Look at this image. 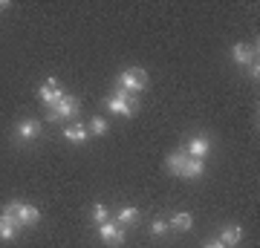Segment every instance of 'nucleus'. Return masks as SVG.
Segmentation results:
<instances>
[{"label": "nucleus", "mask_w": 260, "mask_h": 248, "mask_svg": "<svg viewBox=\"0 0 260 248\" xmlns=\"http://www.w3.org/2000/svg\"><path fill=\"white\" fill-rule=\"evenodd\" d=\"M139 220V211L136 208H124V211H119V217H116V222L119 225H130V222Z\"/></svg>", "instance_id": "f3484780"}, {"label": "nucleus", "mask_w": 260, "mask_h": 248, "mask_svg": "<svg viewBox=\"0 0 260 248\" xmlns=\"http://www.w3.org/2000/svg\"><path fill=\"white\" fill-rule=\"evenodd\" d=\"M205 248H229V245H223L220 239H214V242H205Z\"/></svg>", "instance_id": "412c9836"}, {"label": "nucleus", "mask_w": 260, "mask_h": 248, "mask_svg": "<svg viewBox=\"0 0 260 248\" xmlns=\"http://www.w3.org/2000/svg\"><path fill=\"white\" fill-rule=\"evenodd\" d=\"M78 113V98H73V95H64L61 101L52 107V110L47 113V121H61V119H70V116H75Z\"/></svg>", "instance_id": "7ed1b4c3"}, {"label": "nucleus", "mask_w": 260, "mask_h": 248, "mask_svg": "<svg viewBox=\"0 0 260 248\" xmlns=\"http://www.w3.org/2000/svg\"><path fill=\"white\" fill-rule=\"evenodd\" d=\"M64 138L73 141V145H84L90 133H87V124H73V127H64Z\"/></svg>", "instance_id": "f8f14e48"}, {"label": "nucleus", "mask_w": 260, "mask_h": 248, "mask_svg": "<svg viewBox=\"0 0 260 248\" xmlns=\"http://www.w3.org/2000/svg\"><path fill=\"white\" fill-rule=\"evenodd\" d=\"M240 237H243L240 225H229V228L220 231V242H223V245H229V248L237 245V242H240Z\"/></svg>", "instance_id": "ddd939ff"}, {"label": "nucleus", "mask_w": 260, "mask_h": 248, "mask_svg": "<svg viewBox=\"0 0 260 248\" xmlns=\"http://www.w3.org/2000/svg\"><path fill=\"white\" fill-rule=\"evenodd\" d=\"M208 150H211V141L205 136H194L191 141H188V147H185V153L191 159H205L208 156Z\"/></svg>", "instance_id": "1a4fd4ad"}, {"label": "nucleus", "mask_w": 260, "mask_h": 248, "mask_svg": "<svg viewBox=\"0 0 260 248\" xmlns=\"http://www.w3.org/2000/svg\"><path fill=\"white\" fill-rule=\"evenodd\" d=\"M116 87L133 92V95H139V92L148 87V75H145V69H139V66H130V69H124V73L116 78Z\"/></svg>", "instance_id": "f03ea898"}, {"label": "nucleus", "mask_w": 260, "mask_h": 248, "mask_svg": "<svg viewBox=\"0 0 260 248\" xmlns=\"http://www.w3.org/2000/svg\"><path fill=\"white\" fill-rule=\"evenodd\" d=\"M174 231H191V225H194V217L191 214H185V211H179V214H174V220L168 222Z\"/></svg>", "instance_id": "2eb2a0df"}, {"label": "nucleus", "mask_w": 260, "mask_h": 248, "mask_svg": "<svg viewBox=\"0 0 260 248\" xmlns=\"http://www.w3.org/2000/svg\"><path fill=\"white\" fill-rule=\"evenodd\" d=\"M99 237L107 242V245H121L124 242V231H121V225L116 220H107L99 225Z\"/></svg>", "instance_id": "39448f33"}, {"label": "nucleus", "mask_w": 260, "mask_h": 248, "mask_svg": "<svg viewBox=\"0 0 260 248\" xmlns=\"http://www.w3.org/2000/svg\"><path fill=\"white\" fill-rule=\"evenodd\" d=\"M38 95H41V101L47 104V107H55V104L61 101V98H64L67 92L61 90V87H58V81H55V78H47V81L41 84V90H38Z\"/></svg>", "instance_id": "20e7f679"}, {"label": "nucleus", "mask_w": 260, "mask_h": 248, "mask_svg": "<svg viewBox=\"0 0 260 248\" xmlns=\"http://www.w3.org/2000/svg\"><path fill=\"white\" fill-rule=\"evenodd\" d=\"M6 6H9V3H6V0H0V12L6 9Z\"/></svg>", "instance_id": "4be33fe9"}, {"label": "nucleus", "mask_w": 260, "mask_h": 248, "mask_svg": "<svg viewBox=\"0 0 260 248\" xmlns=\"http://www.w3.org/2000/svg\"><path fill=\"white\" fill-rule=\"evenodd\" d=\"M185 162H188L185 147H182V150H174V153H168V156H165V167H168L174 176H182V167H185Z\"/></svg>", "instance_id": "9d476101"}, {"label": "nucleus", "mask_w": 260, "mask_h": 248, "mask_svg": "<svg viewBox=\"0 0 260 248\" xmlns=\"http://www.w3.org/2000/svg\"><path fill=\"white\" fill-rule=\"evenodd\" d=\"M15 220L20 222V228H23V225H38V220H41V211H38L35 205L20 202V205H18V214H15Z\"/></svg>", "instance_id": "6e6552de"}, {"label": "nucleus", "mask_w": 260, "mask_h": 248, "mask_svg": "<svg viewBox=\"0 0 260 248\" xmlns=\"http://www.w3.org/2000/svg\"><path fill=\"white\" fill-rule=\"evenodd\" d=\"M168 231H171V225H168L165 220H153L150 222V234H153V237H162V234H168Z\"/></svg>", "instance_id": "6ab92c4d"}, {"label": "nucleus", "mask_w": 260, "mask_h": 248, "mask_svg": "<svg viewBox=\"0 0 260 248\" xmlns=\"http://www.w3.org/2000/svg\"><path fill=\"white\" fill-rule=\"evenodd\" d=\"M93 220L99 222V225L110 220V211H107V205H93Z\"/></svg>", "instance_id": "a211bd4d"}, {"label": "nucleus", "mask_w": 260, "mask_h": 248, "mask_svg": "<svg viewBox=\"0 0 260 248\" xmlns=\"http://www.w3.org/2000/svg\"><path fill=\"white\" fill-rule=\"evenodd\" d=\"M41 130H44V124L38 119H23V121H18L15 133H18L20 141H35V138L41 136Z\"/></svg>", "instance_id": "423d86ee"}, {"label": "nucleus", "mask_w": 260, "mask_h": 248, "mask_svg": "<svg viewBox=\"0 0 260 248\" xmlns=\"http://www.w3.org/2000/svg\"><path fill=\"white\" fill-rule=\"evenodd\" d=\"M203 170H205L203 159H191V156H188L185 167H182V176H185V179H197V176H203Z\"/></svg>", "instance_id": "4468645a"}, {"label": "nucleus", "mask_w": 260, "mask_h": 248, "mask_svg": "<svg viewBox=\"0 0 260 248\" xmlns=\"http://www.w3.org/2000/svg\"><path fill=\"white\" fill-rule=\"evenodd\" d=\"M107 110H110L113 116L133 119V116H136V110H139V95H133V92L119 90V87H116V92L107 98Z\"/></svg>", "instance_id": "f257e3e1"}, {"label": "nucleus", "mask_w": 260, "mask_h": 248, "mask_svg": "<svg viewBox=\"0 0 260 248\" xmlns=\"http://www.w3.org/2000/svg\"><path fill=\"white\" fill-rule=\"evenodd\" d=\"M232 58H234V64H240V66H249L251 61H257V46L237 44V46L232 49Z\"/></svg>", "instance_id": "0eeeda50"}, {"label": "nucleus", "mask_w": 260, "mask_h": 248, "mask_svg": "<svg viewBox=\"0 0 260 248\" xmlns=\"http://www.w3.org/2000/svg\"><path fill=\"white\" fill-rule=\"evenodd\" d=\"M246 75H249V78H254V81H257V75H260V66H257V61H251V64L246 66Z\"/></svg>", "instance_id": "aec40b11"}, {"label": "nucleus", "mask_w": 260, "mask_h": 248, "mask_svg": "<svg viewBox=\"0 0 260 248\" xmlns=\"http://www.w3.org/2000/svg\"><path fill=\"white\" fill-rule=\"evenodd\" d=\"M18 234H20L18 220H12V217H6V214H0V242H9V239H15Z\"/></svg>", "instance_id": "9b49d317"}, {"label": "nucleus", "mask_w": 260, "mask_h": 248, "mask_svg": "<svg viewBox=\"0 0 260 248\" xmlns=\"http://www.w3.org/2000/svg\"><path fill=\"white\" fill-rule=\"evenodd\" d=\"M87 133H93V136H104V133H107V121H104L102 116H93L90 124H87Z\"/></svg>", "instance_id": "dca6fc26"}]
</instances>
